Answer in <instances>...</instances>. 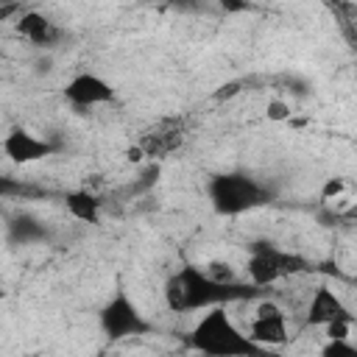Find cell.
<instances>
[{
    "label": "cell",
    "instance_id": "6",
    "mask_svg": "<svg viewBox=\"0 0 357 357\" xmlns=\"http://www.w3.org/2000/svg\"><path fill=\"white\" fill-rule=\"evenodd\" d=\"M307 312H310V324H315V326H326V324H332V321L349 318V310L343 307L340 296H337L335 290H329V287L312 290Z\"/></svg>",
    "mask_w": 357,
    "mask_h": 357
},
{
    "label": "cell",
    "instance_id": "2",
    "mask_svg": "<svg viewBox=\"0 0 357 357\" xmlns=\"http://www.w3.org/2000/svg\"><path fill=\"white\" fill-rule=\"evenodd\" d=\"M243 332L248 335L251 343L257 346H276V343H284L287 340V318H284V310L273 301H259L251 315H248V324L243 326Z\"/></svg>",
    "mask_w": 357,
    "mask_h": 357
},
{
    "label": "cell",
    "instance_id": "3",
    "mask_svg": "<svg viewBox=\"0 0 357 357\" xmlns=\"http://www.w3.org/2000/svg\"><path fill=\"white\" fill-rule=\"evenodd\" d=\"M112 95H114L112 86L100 75H92V73H78L64 86V98L73 106H100V103H109Z\"/></svg>",
    "mask_w": 357,
    "mask_h": 357
},
{
    "label": "cell",
    "instance_id": "8",
    "mask_svg": "<svg viewBox=\"0 0 357 357\" xmlns=\"http://www.w3.org/2000/svg\"><path fill=\"white\" fill-rule=\"evenodd\" d=\"M103 324H106V329H109L112 335H131V332L139 326V318H137V312H134L123 298H117V301L103 312Z\"/></svg>",
    "mask_w": 357,
    "mask_h": 357
},
{
    "label": "cell",
    "instance_id": "10",
    "mask_svg": "<svg viewBox=\"0 0 357 357\" xmlns=\"http://www.w3.org/2000/svg\"><path fill=\"white\" fill-rule=\"evenodd\" d=\"M268 117L271 120H287L290 117V106L284 100H271L268 103Z\"/></svg>",
    "mask_w": 357,
    "mask_h": 357
},
{
    "label": "cell",
    "instance_id": "4",
    "mask_svg": "<svg viewBox=\"0 0 357 357\" xmlns=\"http://www.w3.org/2000/svg\"><path fill=\"white\" fill-rule=\"evenodd\" d=\"M3 151H6V156H8L11 162L28 165V162L45 159V156L50 153V142H47V139H39V137L31 134V131L17 128V131H11V134L3 139Z\"/></svg>",
    "mask_w": 357,
    "mask_h": 357
},
{
    "label": "cell",
    "instance_id": "7",
    "mask_svg": "<svg viewBox=\"0 0 357 357\" xmlns=\"http://www.w3.org/2000/svg\"><path fill=\"white\" fill-rule=\"evenodd\" d=\"M17 33H20L22 39H28L31 45H47V42H53V36H56V25H53L45 14L28 11V14H22V17L17 20Z\"/></svg>",
    "mask_w": 357,
    "mask_h": 357
},
{
    "label": "cell",
    "instance_id": "9",
    "mask_svg": "<svg viewBox=\"0 0 357 357\" xmlns=\"http://www.w3.org/2000/svg\"><path fill=\"white\" fill-rule=\"evenodd\" d=\"M67 209H70L73 218H78L84 223H95L100 201H95V195H89L86 190L84 192H73V195H67Z\"/></svg>",
    "mask_w": 357,
    "mask_h": 357
},
{
    "label": "cell",
    "instance_id": "1",
    "mask_svg": "<svg viewBox=\"0 0 357 357\" xmlns=\"http://www.w3.org/2000/svg\"><path fill=\"white\" fill-rule=\"evenodd\" d=\"M195 343L201 351L209 354H231V351H248L254 343L248 340V335L231 321V315L223 307H212L201 315L195 332H192Z\"/></svg>",
    "mask_w": 357,
    "mask_h": 357
},
{
    "label": "cell",
    "instance_id": "5",
    "mask_svg": "<svg viewBox=\"0 0 357 357\" xmlns=\"http://www.w3.org/2000/svg\"><path fill=\"white\" fill-rule=\"evenodd\" d=\"M181 120H159L148 134H142L139 148L145 156H167L181 145Z\"/></svg>",
    "mask_w": 357,
    "mask_h": 357
}]
</instances>
